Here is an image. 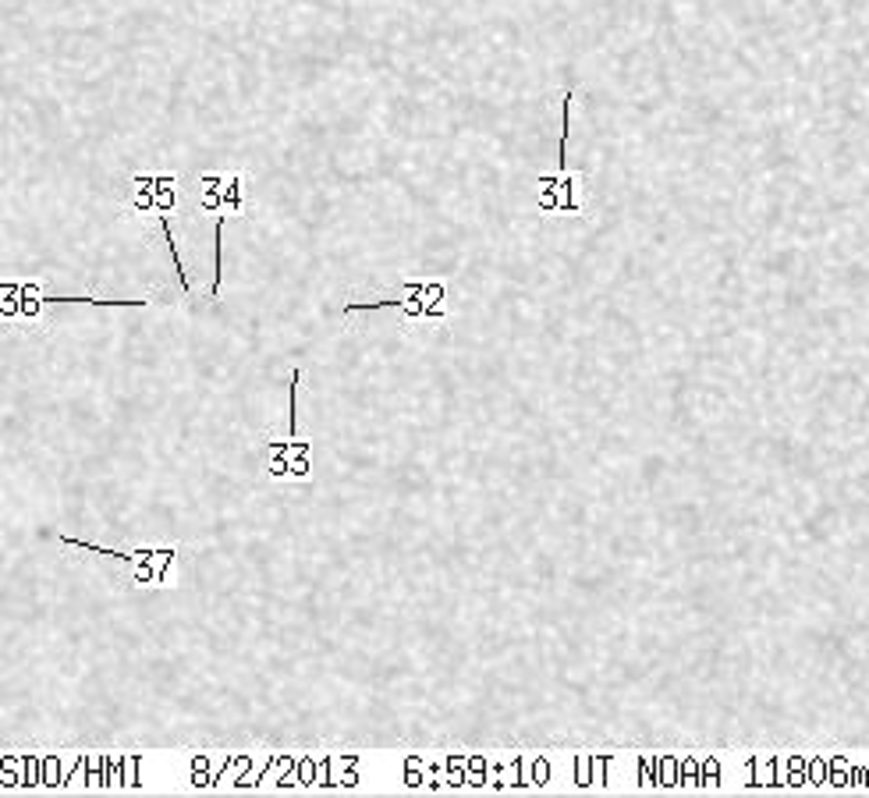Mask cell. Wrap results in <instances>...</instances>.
<instances>
[{
    "instance_id": "cell-1",
    "label": "cell",
    "mask_w": 869,
    "mask_h": 798,
    "mask_svg": "<svg viewBox=\"0 0 869 798\" xmlns=\"http://www.w3.org/2000/svg\"><path fill=\"white\" fill-rule=\"evenodd\" d=\"M0 298H4V320L8 323H22V327H36V323L47 316V306H57V302H71V306H128V309H139L146 306L149 298H61V295H50L47 291V281H4L0 284Z\"/></svg>"
},
{
    "instance_id": "cell-2",
    "label": "cell",
    "mask_w": 869,
    "mask_h": 798,
    "mask_svg": "<svg viewBox=\"0 0 869 798\" xmlns=\"http://www.w3.org/2000/svg\"><path fill=\"white\" fill-rule=\"evenodd\" d=\"M447 298L451 288L447 281H401L398 298H380V302H352L341 309V316L376 313V309H401L405 323H437L447 316Z\"/></svg>"
},
{
    "instance_id": "cell-3",
    "label": "cell",
    "mask_w": 869,
    "mask_h": 798,
    "mask_svg": "<svg viewBox=\"0 0 869 798\" xmlns=\"http://www.w3.org/2000/svg\"><path fill=\"white\" fill-rule=\"evenodd\" d=\"M249 188H245V171L231 174H203L196 181V206L203 213H217V217H242Z\"/></svg>"
},
{
    "instance_id": "cell-5",
    "label": "cell",
    "mask_w": 869,
    "mask_h": 798,
    "mask_svg": "<svg viewBox=\"0 0 869 798\" xmlns=\"http://www.w3.org/2000/svg\"><path fill=\"white\" fill-rule=\"evenodd\" d=\"M540 206L547 213H582L586 210V178L575 171L540 178Z\"/></svg>"
},
{
    "instance_id": "cell-4",
    "label": "cell",
    "mask_w": 869,
    "mask_h": 798,
    "mask_svg": "<svg viewBox=\"0 0 869 798\" xmlns=\"http://www.w3.org/2000/svg\"><path fill=\"white\" fill-rule=\"evenodd\" d=\"M128 206L135 213H174L178 210V181L174 174H135Z\"/></svg>"
}]
</instances>
